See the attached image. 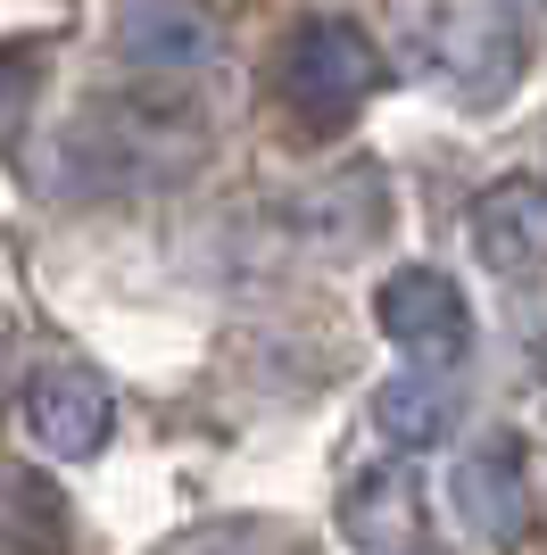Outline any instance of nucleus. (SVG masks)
Masks as SVG:
<instances>
[{"label": "nucleus", "mask_w": 547, "mask_h": 555, "mask_svg": "<svg viewBox=\"0 0 547 555\" xmlns=\"http://www.w3.org/2000/svg\"><path fill=\"white\" fill-rule=\"evenodd\" d=\"M0 555H67V498L34 464H0Z\"/></svg>", "instance_id": "10"}, {"label": "nucleus", "mask_w": 547, "mask_h": 555, "mask_svg": "<svg viewBox=\"0 0 547 555\" xmlns=\"http://www.w3.org/2000/svg\"><path fill=\"white\" fill-rule=\"evenodd\" d=\"M407 555H440V547H407Z\"/></svg>", "instance_id": "13"}, {"label": "nucleus", "mask_w": 547, "mask_h": 555, "mask_svg": "<svg viewBox=\"0 0 547 555\" xmlns=\"http://www.w3.org/2000/svg\"><path fill=\"white\" fill-rule=\"evenodd\" d=\"M448 498L465 514V531H481V547H514L531 531V456L514 431H481L448 473Z\"/></svg>", "instance_id": "3"}, {"label": "nucleus", "mask_w": 547, "mask_h": 555, "mask_svg": "<svg viewBox=\"0 0 547 555\" xmlns=\"http://www.w3.org/2000/svg\"><path fill=\"white\" fill-rule=\"evenodd\" d=\"M34 92H42V42H0V150L17 141Z\"/></svg>", "instance_id": "12"}, {"label": "nucleus", "mask_w": 547, "mask_h": 555, "mask_svg": "<svg viewBox=\"0 0 547 555\" xmlns=\"http://www.w3.org/2000/svg\"><path fill=\"white\" fill-rule=\"evenodd\" d=\"M473 249L489 274L547 266V175H506L473 199Z\"/></svg>", "instance_id": "6"}, {"label": "nucleus", "mask_w": 547, "mask_h": 555, "mask_svg": "<svg viewBox=\"0 0 547 555\" xmlns=\"http://www.w3.org/2000/svg\"><path fill=\"white\" fill-rule=\"evenodd\" d=\"M423 59H432V75L465 108H498L514 92V75H523V34L498 9H440Z\"/></svg>", "instance_id": "2"}, {"label": "nucleus", "mask_w": 547, "mask_h": 555, "mask_svg": "<svg viewBox=\"0 0 547 555\" xmlns=\"http://www.w3.org/2000/svg\"><path fill=\"white\" fill-rule=\"evenodd\" d=\"M116 42L133 67H158V75H191L216 59V34H207L200 9H182V0H125V17H116Z\"/></svg>", "instance_id": "8"}, {"label": "nucleus", "mask_w": 547, "mask_h": 555, "mask_svg": "<svg viewBox=\"0 0 547 555\" xmlns=\"http://www.w3.org/2000/svg\"><path fill=\"white\" fill-rule=\"evenodd\" d=\"M373 315H382V332L398 348H415L423 365H456V357L473 348V307H465V291H456L448 274H432V266L390 274L382 291H373Z\"/></svg>", "instance_id": "4"}, {"label": "nucleus", "mask_w": 547, "mask_h": 555, "mask_svg": "<svg viewBox=\"0 0 547 555\" xmlns=\"http://www.w3.org/2000/svg\"><path fill=\"white\" fill-rule=\"evenodd\" d=\"M456 415H465V398H456L448 373H398V382H382L373 390V423H382L390 448H440L456 431Z\"/></svg>", "instance_id": "9"}, {"label": "nucleus", "mask_w": 547, "mask_h": 555, "mask_svg": "<svg viewBox=\"0 0 547 555\" xmlns=\"http://www.w3.org/2000/svg\"><path fill=\"white\" fill-rule=\"evenodd\" d=\"M109 423H116V398L91 365H42L25 382V431H34L50 456H67V464L100 456V448H109Z\"/></svg>", "instance_id": "5"}, {"label": "nucleus", "mask_w": 547, "mask_h": 555, "mask_svg": "<svg viewBox=\"0 0 547 555\" xmlns=\"http://www.w3.org/2000/svg\"><path fill=\"white\" fill-rule=\"evenodd\" d=\"M282 522L266 514H225V522H191V531L158 539V555H282Z\"/></svg>", "instance_id": "11"}, {"label": "nucleus", "mask_w": 547, "mask_h": 555, "mask_svg": "<svg viewBox=\"0 0 547 555\" xmlns=\"http://www.w3.org/2000/svg\"><path fill=\"white\" fill-rule=\"evenodd\" d=\"M274 83H282L291 116H307V125H348V116L390 83V67H382V50H373L365 25L307 17L291 42H282V59H274Z\"/></svg>", "instance_id": "1"}, {"label": "nucleus", "mask_w": 547, "mask_h": 555, "mask_svg": "<svg viewBox=\"0 0 547 555\" xmlns=\"http://www.w3.org/2000/svg\"><path fill=\"white\" fill-rule=\"evenodd\" d=\"M341 531H348V547H373V555L423 547V498H415V481L398 464L357 473V481L341 489Z\"/></svg>", "instance_id": "7"}]
</instances>
